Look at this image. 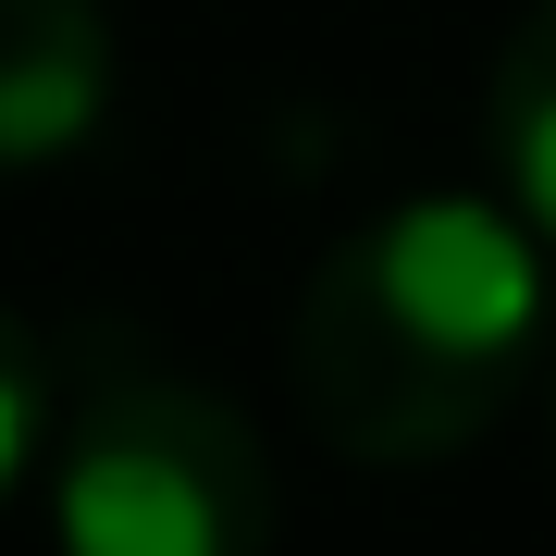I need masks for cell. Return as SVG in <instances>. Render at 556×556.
Masks as SVG:
<instances>
[{
    "label": "cell",
    "instance_id": "6da1fadb",
    "mask_svg": "<svg viewBox=\"0 0 556 556\" xmlns=\"http://www.w3.org/2000/svg\"><path fill=\"white\" fill-rule=\"evenodd\" d=\"M544 236L495 199H396L298 298V408L358 470H433L544 371Z\"/></svg>",
    "mask_w": 556,
    "mask_h": 556
},
{
    "label": "cell",
    "instance_id": "7a4b0ae2",
    "mask_svg": "<svg viewBox=\"0 0 556 556\" xmlns=\"http://www.w3.org/2000/svg\"><path fill=\"white\" fill-rule=\"evenodd\" d=\"M50 532L62 556H273V457L236 396L100 346L62 383Z\"/></svg>",
    "mask_w": 556,
    "mask_h": 556
},
{
    "label": "cell",
    "instance_id": "3957f363",
    "mask_svg": "<svg viewBox=\"0 0 556 556\" xmlns=\"http://www.w3.org/2000/svg\"><path fill=\"white\" fill-rule=\"evenodd\" d=\"M112 112V13L100 0H0V174H50Z\"/></svg>",
    "mask_w": 556,
    "mask_h": 556
},
{
    "label": "cell",
    "instance_id": "277c9868",
    "mask_svg": "<svg viewBox=\"0 0 556 556\" xmlns=\"http://www.w3.org/2000/svg\"><path fill=\"white\" fill-rule=\"evenodd\" d=\"M482 149L507 174V211L556 248V0L519 13V38L495 50V87H482Z\"/></svg>",
    "mask_w": 556,
    "mask_h": 556
},
{
    "label": "cell",
    "instance_id": "5b68a950",
    "mask_svg": "<svg viewBox=\"0 0 556 556\" xmlns=\"http://www.w3.org/2000/svg\"><path fill=\"white\" fill-rule=\"evenodd\" d=\"M50 433H62V358L0 309V495L25 470H50Z\"/></svg>",
    "mask_w": 556,
    "mask_h": 556
},
{
    "label": "cell",
    "instance_id": "8992f818",
    "mask_svg": "<svg viewBox=\"0 0 556 556\" xmlns=\"http://www.w3.org/2000/svg\"><path fill=\"white\" fill-rule=\"evenodd\" d=\"M544 420H556V346H544Z\"/></svg>",
    "mask_w": 556,
    "mask_h": 556
}]
</instances>
